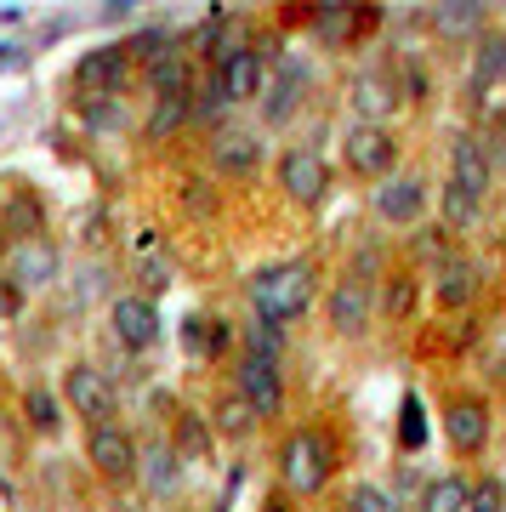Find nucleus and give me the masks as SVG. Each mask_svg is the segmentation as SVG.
<instances>
[{
	"label": "nucleus",
	"mask_w": 506,
	"mask_h": 512,
	"mask_svg": "<svg viewBox=\"0 0 506 512\" xmlns=\"http://www.w3.org/2000/svg\"><path fill=\"white\" fill-rule=\"evenodd\" d=\"M251 308L256 325H296L302 313L313 308V268L308 262H273L262 274H251Z\"/></svg>",
	"instance_id": "obj_1"
},
{
	"label": "nucleus",
	"mask_w": 506,
	"mask_h": 512,
	"mask_svg": "<svg viewBox=\"0 0 506 512\" xmlns=\"http://www.w3.org/2000/svg\"><path fill=\"white\" fill-rule=\"evenodd\" d=\"M336 473V444L325 433H313V427H296L279 450V478H285L290 495H319Z\"/></svg>",
	"instance_id": "obj_2"
},
{
	"label": "nucleus",
	"mask_w": 506,
	"mask_h": 512,
	"mask_svg": "<svg viewBox=\"0 0 506 512\" xmlns=\"http://www.w3.org/2000/svg\"><path fill=\"white\" fill-rule=\"evenodd\" d=\"M63 399H69V410L74 416H86L91 427H109V416H114V382L103 376L97 365H69L63 370Z\"/></svg>",
	"instance_id": "obj_3"
},
{
	"label": "nucleus",
	"mask_w": 506,
	"mask_h": 512,
	"mask_svg": "<svg viewBox=\"0 0 506 512\" xmlns=\"http://www.w3.org/2000/svg\"><path fill=\"white\" fill-rule=\"evenodd\" d=\"M313 92V69L308 57H279V74L268 80V97H262V114H268V126H285L290 114L302 109V97Z\"/></svg>",
	"instance_id": "obj_4"
},
{
	"label": "nucleus",
	"mask_w": 506,
	"mask_h": 512,
	"mask_svg": "<svg viewBox=\"0 0 506 512\" xmlns=\"http://www.w3.org/2000/svg\"><path fill=\"white\" fill-rule=\"evenodd\" d=\"M109 325H114V342L126 353H143V348L160 342V308H154L148 296H114Z\"/></svg>",
	"instance_id": "obj_5"
},
{
	"label": "nucleus",
	"mask_w": 506,
	"mask_h": 512,
	"mask_svg": "<svg viewBox=\"0 0 506 512\" xmlns=\"http://www.w3.org/2000/svg\"><path fill=\"white\" fill-rule=\"evenodd\" d=\"M234 393L245 404H251L256 416H279L285 410V382H279V365L273 359H256V353H245L239 359V370H234Z\"/></svg>",
	"instance_id": "obj_6"
},
{
	"label": "nucleus",
	"mask_w": 506,
	"mask_h": 512,
	"mask_svg": "<svg viewBox=\"0 0 506 512\" xmlns=\"http://www.w3.org/2000/svg\"><path fill=\"white\" fill-rule=\"evenodd\" d=\"M86 456L91 467L109 478V484H126L137 467H143V456H137V444H131V433H120V427H91V439H86Z\"/></svg>",
	"instance_id": "obj_7"
},
{
	"label": "nucleus",
	"mask_w": 506,
	"mask_h": 512,
	"mask_svg": "<svg viewBox=\"0 0 506 512\" xmlns=\"http://www.w3.org/2000/svg\"><path fill=\"white\" fill-rule=\"evenodd\" d=\"M279 188H285L296 205H319L325 200V188H330L325 160H319L313 148H290L285 160H279Z\"/></svg>",
	"instance_id": "obj_8"
},
{
	"label": "nucleus",
	"mask_w": 506,
	"mask_h": 512,
	"mask_svg": "<svg viewBox=\"0 0 506 512\" xmlns=\"http://www.w3.org/2000/svg\"><path fill=\"white\" fill-rule=\"evenodd\" d=\"M398 160V143L387 126H353L347 131V165L359 171V177H381L387 183V171Z\"/></svg>",
	"instance_id": "obj_9"
},
{
	"label": "nucleus",
	"mask_w": 506,
	"mask_h": 512,
	"mask_svg": "<svg viewBox=\"0 0 506 512\" xmlns=\"http://www.w3.org/2000/svg\"><path fill=\"white\" fill-rule=\"evenodd\" d=\"M57 245L52 239H18L12 245V262H6V279L12 285H23V291H40V285H52L57 279Z\"/></svg>",
	"instance_id": "obj_10"
},
{
	"label": "nucleus",
	"mask_w": 506,
	"mask_h": 512,
	"mask_svg": "<svg viewBox=\"0 0 506 512\" xmlns=\"http://www.w3.org/2000/svg\"><path fill=\"white\" fill-rule=\"evenodd\" d=\"M120 80H126V46H97L74 63V92L86 97H109L120 92Z\"/></svg>",
	"instance_id": "obj_11"
},
{
	"label": "nucleus",
	"mask_w": 506,
	"mask_h": 512,
	"mask_svg": "<svg viewBox=\"0 0 506 512\" xmlns=\"http://www.w3.org/2000/svg\"><path fill=\"white\" fill-rule=\"evenodd\" d=\"M450 183L461 188V194H472V200H484V194H489L495 165H489V154H484L478 137H455V148H450Z\"/></svg>",
	"instance_id": "obj_12"
},
{
	"label": "nucleus",
	"mask_w": 506,
	"mask_h": 512,
	"mask_svg": "<svg viewBox=\"0 0 506 512\" xmlns=\"http://www.w3.org/2000/svg\"><path fill=\"white\" fill-rule=\"evenodd\" d=\"M364 319H370V285H364V274L353 268V274L330 291V325L342 330V336H359Z\"/></svg>",
	"instance_id": "obj_13"
},
{
	"label": "nucleus",
	"mask_w": 506,
	"mask_h": 512,
	"mask_svg": "<svg viewBox=\"0 0 506 512\" xmlns=\"http://www.w3.org/2000/svg\"><path fill=\"white\" fill-rule=\"evenodd\" d=\"M376 211L381 222H416L427 211V183L421 177H387L376 188Z\"/></svg>",
	"instance_id": "obj_14"
},
{
	"label": "nucleus",
	"mask_w": 506,
	"mask_h": 512,
	"mask_svg": "<svg viewBox=\"0 0 506 512\" xmlns=\"http://www.w3.org/2000/svg\"><path fill=\"white\" fill-rule=\"evenodd\" d=\"M211 165H217L222 177H251L256 165H262V143H256L251 131H217L211 137Z\"/></svg>",
	"instance_id": "obj_15"
},
{
	"label": "nucleus",
	"mask_w": 506,
	"mask_h": 512,
	"mask_svg": "<svg viewBox=\"0 0 506 512\" xmlns=\"http://www.w3.org/2000/svg\"><path fill=\"white\" fill-rule=\"evenodd\" d=\"M262 69H268V52H256V46H245L239 57H228L222 63V92H228V103H245V97L262 92Z\"/></svg>",
	"instance_id": "obj_16"
},
{
	"label": "nucleus",
	"mask_w": 506,
	"mask_h": 512,
	"mask_svg": "<svg viewBox=\"0 0 506 512\" xmlns=\"http://www.w3.org/2000/svg\"><path fill=\"white\" fill-rule=\"evenodd\" d=\"M444 433H450V444L455 450H484V439H489V410L478 399H461V404H450V416H444Z\"/></svg>",
	"instance_id": "obj_17"
},
{
	"label": "nucleus",
	"mask_w": 506,
	"mask_h": 512,
	"mask_svg": "<svg viewBox=\"0 0 506 512\" xmlns=\"http://www.w3.org/2000/svg\"><path fill=\"white\" fill-rule=\"evenodd\" d=\"M347 103H353V114H359V126H381V120L393 114V103H398L393 80H387V74H359Z\"/></svg>",
	"instance_id": "obj_18"
},
{
	"label": "nucleus",
	"mask_w": 506,
	"mask_h": 512,
	"mask_svg": "<svg viewBox=\"0 0 506 512\" xmlns=\"http://www.w3.org/2000/svg\"><path fill=\"white\" fill-rule=\"evenodd\" d=\"M433 296H438V308H467L472 296H478V268H472V262H461V256L438 262Z\"/></svg>",
	"instance_id": "obj_19"
},
{
	"label": "nucleus",
	"mask_w": 506,
	"mask_h": 512,
	"mask_svg": "<svg viewBox=\"0 0 506 512\" xmlns=\"http://www.w3.org/2000/svg\"><path fill=\"white\" fill-rule=\"evenodd\" d=\"M506 80V35H484L472 52V97H489V86Z\"/></svg>",
	"instance_id": "obj_20"
},
{
	"label": "nucleus",
	"mask_w": 506,
	"mask_h": 512,
	"mask_svg": "<svg viewBox=\"0 0 506 512\" xmlns=\"http://www.w3.org/2000/svg\"><path fill=\"white\" fill-rule=\"evenodd\" d=\"M137 473H143V478H148V490L165 501V495H177V484H182V456L171 450V444H154V450L143 456V467H137Z\"/></svg>",
	"instance_id": "obj_21"
},
{
	"label": "nucleus",
	"mask_w": 506,
	"mask_h": 512,
	"mask_svg": "<svg viewBox=\"0 0 506 512\" xmlns=\"http://www.w3.org/2000/svg\"><path fill=\"white\" fill-rule=\"evenodd\" d=\"M182 342H188V353H199V359H217V353L234 342V330H228V319H188V325H182Z\"/></svg>",
	"instance_id": "obj_22"
},
{
	"label": "nucleus",
	"mask_w": 506,
	"mask_h": 512,
	"mask_svg": "<svg viewBox=\"0 0 506 512\" xmlns=\"http://www.w3.org/2000/svg\"><path fill=\"white\" fill-rule=\"evenodd\" d=\"M188 120H194V97H188V92L160 97L154 114H148V143H165V137H171L177 126H188Z\"/></svg>",
	"instance_id": "obj_23"
},
{
	"label": "nucleus",
	"mask_w": 506,
	"mask_h": 512,
	"mask_svg": "<svg viewBox=\"0 0 506 512\" xmlns=\"http://www.w3.org/2000/svg\"><path fill=\"white\" fill-rule=\"evenodd\" d=\"M467 495H472L467 478L444 473V478H433V484L421 490V512H467Z\"/></svg>",
	"instance_id": "obj_24"
},
{
	"label": "nucleus",
	"mask_w": 506,
	"mask_h": 512,
	"mask_svg": "<svg viewBox=\"0 0 506 512\" xmlns=\"http://www.w3.org/2000/svg\"><path fill=\"white\" fill-rule=\"evenodd\" d=\"M148 80H154V92H160V97L188 92V63L177 57V46H171V52H160L154 63H148Z\"/></svg>",
	"instance_id": "obj_25"
},
{
	"label": "nucleus",
	"mask_w": 506,
	"mask_h": 512,
	"mask_svg": "<svg viewBox=\"0 0 506 512\" xmlns=\"http://www.w3.org/2000/svg\"><path fill=\"white\" fill-rule=\"evenodd\" d=\"M23 421H29L35 433H46V439L63 427V416H57V399L46 393V387H29V393H23Z\"/></svg>",
	"instance_id": "obj_26"
},
{
	"label": "nucleus",
	"mask_w": 506,
	"mask_h": 512,
	"mask_svg": "<svg viewBox=\"0 0 506 512\" xmlns=\"http://www.w3.org/2000/svg\"><path fill=\"white\" fill-rule=\"evenodd\" d=\"M478 23H484V6H478V0H461V6H438V12H433V29H438V35H472Z\"/></svg>",
	"instance_id": "obj_27"
},
{
	"label": "nucleus",
	"mask_w": 506,
	"mask_h": 512,
	"mask_svg": "<svg viewBox=\"0 0 506 512\" xmlns=\"http://www.w3.org/2000/svg\"><path fill=\"white\" fill-rule=\"evenodd\" d=\"M364 23H370V12L359 18V6H319V35H325V40H347V35H359Z\"/></svg>",
	"instance_id": "obj_28"
},
{
	"label": "nucleus",
	"mask_w": 506,
	"mask_h": 512,
	"mask_svg": "<svg viewBox=\"0 0 506 512\" xmlns=\"http://www.w3.org/2000/svg\"><path fill=\"white\" fill-rule=\"evenodd\" d=\"M217 427L228 433V439H245V433L256 427V410H251L245 399H239V393H228V399L217 404Z\"/></svg>",
	"instance_id": "obj_29"
},
{
	"label": "nucleus",
	"mask_w": 506,
	"mask_h": 512,
	"mask_svg": "<svg viewBox=\"0 0 506 512\" xmlns=\"http://www.w3.org/2000/svg\"><path fill=\"white\" fill-rule=\"evenodd\" d=\"M6 234H18V239H40V205L29 200V194H18V200L6 205Z\"/></svg>",
	"instance_id": "obj_30"
},
{
	"label": "nucleus",
	"mask_w": 506,
	"mask_h": 512,
	"mask_svg": "<svg viewBox=\"0 0 506 512\" xmlns=\"http://www.w3.org/2000/svg\"><path fill=\"white\" fill-rule=\"evenodd\" d=\"M410 313H416V279L393 274L387 279V319H410Z\"/></svg>",
	"instance_id": "obj_31"
},
{
	"label": "nucleus",
	"mask_w": 506,
	"mask_h": 512,
	"mask_svg": "<svg viewBox=\"0 0 506 512\" xmlns=\"http://www.w3.org/2000/svg\"><path fill=\"white\" fill-rule=\"evenodd\" d=\"M438 205H444V222H450V228H467V222L478 217V200H472V194H461L455 183L438 194Z\"/></svg>",
	"instance_id": "obj_32"
},
{
	"label": "nucleus",
	"mask_w": 506,
	"mask_h": 512,
	"mask_svg": "<svg viewBox=\"0 0 506 512\" xmlns=\"http://www.w3.org/2000/svg\"><path fill=\"white\" fill-rule=\"evenodd\" d=\"M421 439H427L421 404H416V399H404V410H398V444H404V450H421Z\"/></svg>",
	"instance_id": "obj_33"
},
{
	"label": "nucleus",
	"mask_w": 506,
	"mask_h": 512,
	"mask_svg": "<svg viewBox=\"0 0 506 512\" xmlns=\"http://www.w3.org/2000/svg\"><path fill=\"white\" fill-rule=\"evenodd\" d=\"M467 512H506V490H501V478H478L467 495Z\"/></svg>",
	"instance_id": "obj_34"
},
{
	"label": "nucleus",
	"mask_w": 506,
	"mask_h": 512,
	"mask_svg": "<svg viewBox=\"0 0 506 512\" xmlns=\"http://www.w3.org/2000/svg\"><path fill=\"white\" fill-rule=\"evenodd\" d=\"M347 512H404V507L387 490H376V484H359V490L347 495Z\"/></svg>",
	"instance_id": "obj_35"
},
{
	"label": "nucleus",
	"mask_w": 506,
	"mask_h": 512,
	"mask_svg": "<svg viewBox=\"0 0 506 512\" xmlns=\"http://www.w3.org/2000/svg\"><path fill=\"white\" fill-rule=\"evenodd\" d=\"M177 439H182V450L188 456H205V427H199V416H188V410H177Z\"/></svg>",
	"instance_id": "obj_36"
},
{
	"label": "nucleus",
	"mask_w": 506,
	"mask_h": 512,
	"mask_svg": "<svg viewBox=\"0 0 506 512\" xmlns=\"http://www.w3.org/2000/svg\"><path fill=\"white\" fill-rule=\"evenodd\" d=\"M245 353H256V359H273V365H279V330L256 325V330H251V342H245Z\"/></svg>",
	"instance_id": "obj_37"
},
{
	"label": "nucleus",
	"mask_w": 506,
	"mask_h": 512,
	"mask_svg": "<svg viewBox=\"0 0 506 512\" xmlns=\"http://www.w3.org/2000/svg\"><path fill=\"white\" fill-rule=\"evenodd\" d=\"M484 143V154H489V165H506V126H495L489 137H478Z\"/></svg>",
	"instance_id": "obj_38"
},
{
	"label": "nucleus",
	"mask_w": 506,
	"mask_h": 512,
	"mask_svg": "<svg viewBox=\"0 0 506 512\" xmlns=\"http://www.w3.org/2000/svg\"><path fill=\"white\" fill-rule=\"evenodd\" d=\"M205 188H211V183H188V205H194L199 217H211V211H217V200H211Z\"/></svg>",
	"instance_id": "obj_39"
},
{
	"label": "nucleus",
	"mask_w": 506,
	"mask_h": 512,
	"mask_svg": "<svg viewBox=\"0 0 506 512\" xmlns=\"http://www.w3.org/2000/svg\"><path fill=\"white\" fill-rule=\"evenodd\" d=\"M12 313H18V285H12V279H0V325H6Z\"/></svg>",
	"instance_id": "obj_40"
},
{
	"label": "nucleus",
	"mask_w": 506,
	"mask_h": 512,
	"mask_svg": "<svg viewBox=\"0 0 506 512\" xmlns=\"http://www.w3.org/2000/svg\"><path fill=\"white\" fill-rule=\"evenodd\" d=\"M18 63H23L18 46H0V69H18Z\"/></svg>",
	"instance_id": "obj_41"
}]
</instances>
